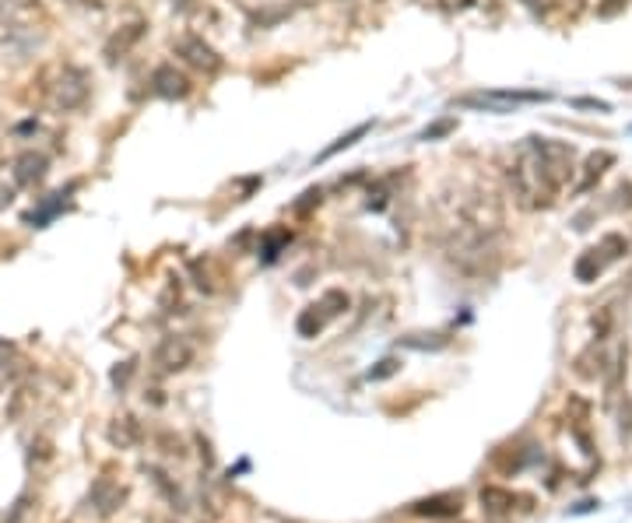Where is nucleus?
<instances>
[{"mask_svg": "<svg viewBox=\"0 0 632 523\" xmlns=\"http://www.w3.org/2000/svg\"><path fill=\"white\" fill-rule=\"evenodd\" d=\"M506 180H510L513 201H517L524 211L552 208L555 194H559L555 180L548 176L545 158H541V151H538V144H534V137H527V141L520 144L517 162L506 169Z\"/></svg>", "mask_w": 632, "mask_h": 523, "instance_id": "f257e3e1", "label": "nucleus"}, {"mask_svg": "<svg viewBox=\"0 0 632 523\" xmlns=\"http://www.w3.org/2000/svg\"><path fill=\"white\" fill-rule=\"evenodd\" d=\"M88 95H92V81H88V74L81 71V67L64 64L46 81V102H50L53 109H60V113L81 109L88 102Z\"/></svg>", "mask_w": 632, "mask_h": 523, "instance_id": "f03ea898", "label": "nucleus"}, {"mask_svg": "<svg viewBox=\"0 0 632 523\" xmlns=\"http://www.w3.org/2000/svg\"><path fill=\"white\" fill-rule=\"evenodd\" d=\"M548 92H503V88H492V92H467L460 99H453V106L460 109H478V113H513L520 106H531V102H548Z\"/></svg>", "mask_w": 632, "mask_h": 523, "instance_id": "7ed1b4c3", "label": "nucleus"}, {"mask_svg": "<svg viewBox=\"0 0 632 523\" xmlns=\"http://www.w3.org/2000/svg\"><path fill=\"white\" fill-rule=\"evenodd\" d=\"M173 50H176V57H180L183 64L190 67V71L204 74V78H215V74L222 71V57H218V50L204 36L183 32V36H176Z\"/></svg>", "mask_w": 632, "mask_h": 523, "instance_id": "20e7f679", "label": "nucleus"}, {"mask_svg": "<svg viewBox=\"0 0 632 523\" xmlns=\"http://www.w3.org/2000/svg\"><path fill=\"white\" fill-rule=\"evenodd\" d=\"M534 144H538L541 158H545L548 176H552L555 187L562 190L576 172V148L569 141H555V137H534Z\"/></svg>", "mask_w": 632, "mask_h": 523, "instance_id": "39448f33", "label": "nucleus"}, {"mask_svg": "<svg viewBox=\"0 0 632 523\" xmlns=\"http://www.w3.org/2000/svg\"><path fill=\"white\" fill-rule=\"evenodd\" d=\"M190 362H194V344H190L183 334L166 337V341L155 348V355H151V366H155V373H162V376L183 373Z\"/></svg>", "mask_w": 632, "mask_h": 523, "instance_id": "423d86ee", "label": "nucleus"}, {"mask_svg": "<svg viewBox=\"0 0 632 523\" xmlns=\"http://www.w3.org/2000/svg\"><path fill=\"white\" fill-rule=\"evenodd\" d=\"M43 43V32L36 29V22H22V18H0V50H36Z\"/></svg>", "mask_w": 632, "mask_h": 523, "instance_id": "0eeeda50", "label": "nucleus"}, {"mask_svg": "<svg viewBox=\"0 0 632 523\" xmlns=\"http://www.w3.org/2000/svg\"><path fill=\"white\" fill-rule=\"evenodd\" d=\"M190 88H194L190 78L176 64H158L155 71H151V92H155L158 99H169V102L187 99Z\"/></svg>", "mask_w": 632, "mask_h": 523, "instance_id": "6e6552de", "label": "nucleus"}, {"mask_svg": "<svg viewBox=\"0 0 632 523\" xmlns=\"http://www.w3.org/2000/svg\"><path fill=\"white\" fill-rule=\"evenodd\" d=\"M236 8L250 18L253 25H278L292 15V0H236Z\"/></svg>", "mask_w": 632, "mask_h": 523, "instance_id": "1a4fd4ad", "label": "nucleus"}, {"mask_svg": "<svg viewBox=\"0 0 632 523\" xmlns=\"http://www.w3.org/2000/svg\"><path fill=\"white\" fill-rule=\"evenodd\" d=\"M50 172V158L43 151H22V155L11 162V176H15L18 187H39Z\"/></svg>", "mask_w": 632, "mask_h": 523, "instance_id": "9d476101", "label": "nucleus"}, {"mask_svg": "<svg viewBox=\"0 0 632 523\" xmlns=\"http://www.w3.org/2000/svg\"><path fill=\"white\" fill-rule=\"evenodd\" d=\"M92 506H95V513L99 516H113L116 509L123 506V499H127V488L123 485H116V481H109V478H99L92 485Z\"/></svg>", "mask_w": 632, "mask_h": 523, "instance_id": "9b49d317", "label": "nucleus"}, {"mask_svg": "<svg viewBox=\"0 0 632 523\" xmlns=\"http://www.w3.org/2000/svg\"><path fill=\"white\" fill-rule=\"evenodd\" d=\"M615 165V155L611 151H590L587 158H583V176H580V183H576V194H590V190L597 187V180H601L604 172Z\"/></svg>", "mask_w": 632, "mask_h": 523, "instance_id": "f8f14e48", "label": "nucleus"}, {"mask_svg": "<svg viewBox=\"0 0 632 523\" xmlns=\"http://www.w3.org/2000/svg\"><path fill=\"white\" fill-rule=\"evenodd\" d=\"M141 36H144V22H130V25H123L120 32H113V39H109L106 50H102L106 53V64H113V67L120 64V60L130 53V46H134Z\"/></svg>", "mask_w": 632, "mask_h": 523, "instance_id": "ddd939ff", "label": "nucleus"}, {"mask_svg": "<svg viewBox=\"0 0 632 523\" xmlns=\"http://www.w3.org/2000/svg\"><path fill=\"white\" fill-rule=\"evenodd\" d=\"M608 264H611V260L604 257L601 246H590V250H583L580 257H576L573 274H576V281H583V285H590V281H597L604 271H608Z\"/></svg>", "mask_w": 632, "mask_h": 523, "instance_id": "4468645a", "label": "nucleus"}, {"mask_svg": "<svg viewBox=\"0 0 632 523\" xmlns=\"http://www.w3.org/2000/svg\"><path fill=\"white\" fill-rule=\"evenodd\" d=\"M415 516H436V520H450V516L460 513V495H432V499H422L411 506Z\"/></svg>", "mask_w": 632, "mask_h": 523, "instance_id": "2eb2a0df", "label": "nucleus"}, {"mask_svg": "<svg viewBox=\"0 0 632 523\" xmlns=\"http://www.w3.org/2000/svg\"><path fill=\"white\" fill-rule=\"evenodd\" d=\"M22 369H25V362H22V355H18L15 344L0 341V387L15 383L18 376H22Z\"/></svg>", "mask_w": 632, "mask_h": 523, "instance_id": "dca6fc26", "label": "nucleus"}, {"mask_svg": "<svg viewBox=\"0 0 632 523\" xmlns=\"http://www.w3.org/2000/svg\"><path fill=\"white\" fill-rule=\"evenodd\" d=\"M513 502H517V495H513L510 488H496V485H485V488H482V506H485V513H492V516L513 513Z\"/></svg>", "mask_w": 632, "mask_h": 523, "instance_id": "f3484780", "label": "nucleus"}, {"mask_svg": "<svg viewBox=\"0 0 632 523\" xmlns=\"http://www.w3.org/2000/svg\"><path fill=\"white\" fill-rule=\"evenodd\" d=\"M327 323H331V316L324 313V306H320V302H313V306H306L299 313V320H295V330H299L302 337H316L320 330L327 327Z\"/></svg>", "mask_w": 632, "mask_h": 523, "instance_id": "a211bd4d", "label": "nucleus"}, {"mask_svg": "<svg viewBox=\"0 0 632 523\" xmlns=\"http://www.w3.org/2000/svg\"><path fill=\"white\" fill-rule=\"evenodd\" d=\"M404 176L401 172H394V176H383V180H376L373 183V190H369V201H366V208L369 211H380V208H387L390 204V197H394V190H397V183H401Z\"/></svg>", "mask_w": 632, "mask_h": 523, "instance_id": "6ab92c4d", "label": "nucleus"}, {"mask_svg": "<svg viewBox=\"0 0 632 523\" xmlns=\"http://www.w3.org/2000/svg\"><path fill=\"white\" fill-rule=\"evenodd\" d=\"M109 439H113L120 450H130V446H137L141 443V429H137V422L134 418H116L113 425H109Z\"/></svg>", "mask_w": 632, "mask_h": 523, "instance_id": "aec40b11", "label": "nucleus"}, {"mask_svg": "<svg viewBox=\"0 0 632 523\" xmlns=\"http://www.w3.org/2000/svg\"><path fill=\"white\" fill-rule=\"evenodd\" d=\"M604 352L601 348H597V344H590L587 352L580 355V359H576V373L583 376V380H597V376H604Z\"/></svg>", "mask_w": 632, "mask_h": 523, "instance_id": "412c9836", "label": "nucleus"}, {"mask_svg": "<svg viewBox=\"0 0 632 523\" xmlns=\"http://www.w3.org/2000/svg\"><path fill=\"white\" fill-rule=\"evenodd\" d=\"M292 243V232L288 229H271V232H264V239H260V253H264V260L271 264V260H278L281 257V250Z\"/></svg>", "mask_w": 632, "mask_h": 523, "instance_id": "4be33fe9", "label": "nucleus"}, {"mask_svg": "<svg viewBox=\"0 0 632 523\" xmlns=\"http://www.w3.org/2000/svg\"><path fill=\"white\" fill-rule=\"evenodd\" d=\"M369 130H373V123H359V127H355V130H348V134H341L338 141L327 144V148L320 151V162H327V158H334V155H338V151H345V148H352V144H359L362 137L369 134Z\"/></svg>", "mask_w": 632, "mask_h": 523, "instance_id": "5701e85b", "label": "nucleus"}, {"mask_svg": "<svg viewBox=\"0 0 632 523\" xmlns=\"http://www.w3.org/2000/svg\"><path fill=\"white\" fill-rule=\"evenodd\" d=\"M604 250V257L611 260V264H615V260H622L625 253H629V239L625 236H618V232H608V236L601 239V243H597Z\"/></svg>", "mask_w": 632, "mask_h": 523, "instance_id": "b1692460", "label": "nucleus"}, {"mask_svg": "<svg viewBox=\"0 0 632 523\" xmlns=\"http://www.w3.org/2000/svg\"><path fill=\"white\" fill-rule=\"evenodd\" d=\"M211 264H215V260H194V264H190V271H194V278H197V288H201V292H218V281L211 278Z\"/></svg>", "mask_w": 632, "mask_h": 523, "instance_id": "393cba45", "label": "nucleus"}, {"mask_svg": "<svg viewBox=\"0 0 632 523\" xmlns=\"http://www.w3.org/2000/svg\"><path fill=\"white\" fill-rule=\"evenodd\" d=\"M320 306H324V313L331 316H341L348 309V295L341 292V288H331V292H324V299H320Z\"/></svg>", "mask_w": 632, "mask_h": 523, "instance_id": "a878e982", "label": "nucleus"}, {"mask_svg": "<svg viewBox=\"0 0 632 523\" xmlns=\"http://www.w3.org/2000/svg\"><path fill=\"white\" fill-rule=\"evenodd\" d=\"M401 344L404 348H446V337L443 334H408V337H401Z\"/></svg>", "mask_w": 632, "mask_h": 523, "instance_id": "bb28decb", "label": "nucleus"}, {"mask_svg": "<svg viewBox=\"0 0 632 523\" xmlns=\"http://www.w3.org/2000/svg\"><path fill=\"white\" fill-rule=\"evenodd\" d=\"M320 201H324V190H320V187L306 190V194H302V201H295V215H309L313 208H320Z\"/></svg>", "mask_w": 632, "mask_h": 523, "instance_id": "cd10ccee", "label": "nucleus"}, {"mask_svg": "<svg viewBox=\"0 0 632 523\" xmlns=\"http://www.w3.org/2000/svg\"><path fill=\"white\" fill-rule=\"evenodd\" d=\"M453 127H457V120H439V123H432V127H425L422 134H418V141H436V137L453 134Z\"/></svg>", "mask_w": 632, "mask_h": 523, "instance_id": "c85d7f7f", "label": "nucleus"}, {"mask_svg": "<svg viewBox=\"0 0 632 523\" xmlns=\"http://www.w3.org/2000/svg\"><path fill=\"white\" fill-rule=\"evenodd\" d=\"M15 190H18L15 176H11V172H0V208H8V204L15 201Z\"/></svg>", "mask_w": 632, "mask_h": 523, "instance_id": "c756f323", "label": "nucleus"}, {"mask_svg": "<svg viewBox=\"0 0 632 523\" xmlns=\"http://www.w3.org/2000/svg\"><path fill=\"white\" fill-rule=\"evenodd\" d=\"M397 369H401L397 359H383V362H376V369H369V380H387V376H394Z\"/></svg>", "mask_w": 632, "mask_h": 523, "instance_id": "7c9ffc66", "label": "nucleus"}, {"mask_svg": "<svg viewBox=\"0 0 632 523\" xmlns=\"http://www.w3.org/2000/svg\"><path fill=\"white\" fill-rule=\"evenodd\" d=\"M625 4H629V0H601V4H597V18H615V15H622Z\"/></svg>", "mask_w": 632, "mask_h": 523, "instance_id": "2f4dec72", "label": "nucleus"}, {"mask_svg": "<svg viewBox=\"0 0 632 523\" xmlns=\"http://www.w3.org/2000/svg\"><path fill=\"white\" fill-rule=\"evenodd\" d=\"M615 197H618V208H625V211H629L632 208V183H625V187H618L615 190Z\"/></svg>", "mask_w": 632, "mask_h": 523, "instance_id": "473e14b6", "label": "nucleus"}, {"mask_svg": "<svg viewBox=\"0 0 632 523\" xmlns=\"http://www.w3.org/2000/svg\"><path fill=\"white\" fill-rule=\"evenodd\" d=\"M130 373H134V362H123V369H116V373H113V383H116V387H123V383L130 380Z\"/></svg>", "mask_w": 632, "mask_h": 523, "instance_id": "72a5a7b5", "label": "nucleus"}, {"mask_svg": "<svg viewBox=\"0 0 632 523\" xmlns=\"http://www.w3.org/2000/svg\"><path fill=\"white\" fill-rule=\"evenodd\" d=\"M446 523H450V520H446Z\"/></svg>", "mask_w": 632, "mask_h": 523, "instance_id": "f704fd0d", "label": "nucleus"}]
</instances>
